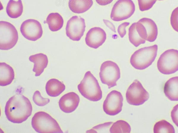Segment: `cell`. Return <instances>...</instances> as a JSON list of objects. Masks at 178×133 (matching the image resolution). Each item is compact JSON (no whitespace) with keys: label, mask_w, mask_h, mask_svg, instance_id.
Wrapping results in <instances>:
<instances>
[{"label":"cell","mask_w":178,"mask_h":133,"mask_svg":"<svg viewBox=\"0 0 178 133\" xmlns=\"http://www.w3.org/2000/svg\"><path fill=\"white\" fill-rule=\"evenodd\" d=\"M33 100L36 105L39 106H44L50 102L49 98L42 97L40 92L38 90L34 92L33 97Z\"/></svg>","instance_id":"cell-26"},{"label":"cell","mask_w":178,"mask_h":133,"mask_svg":"<svg viewBox=\"0 0 178 133\" xmlns=\"http://www.w3.org/2000/svg\"><path fill=\"white\" fill-rule=\"evenodd\" d=\"M130 24L129 22H125L120 24L118 27L117 32L121 38H123L125 35L126 31L125 28Z\"/></svg>","instance_id":"cell-29"},{"label":"cell","mask_w":178,"mask_h":133,"mask_svg":"<svg viewBox=\"0 0 178 133\" xmlns=\"http://www.w3.org/2000/svg\"><path fill=\"white\" fill-rule=\"evenodd\" d=\"M23 7L21 0L15 1L9 0L6 8L8 15L12 18H16L20 17L23 12Z\"/></svg>","instance_id":"cell-21"},{"label":"cell","mask_w":178,"mask_h":133,"mask_svg":"<svg viewBox=\"0 0 178 133\" xmlns=\"http://www.w3.org/2000/svg\"><path fill=\"white\" fill-rule=\"evenodd\" d=\"M166 96L171 101L178 100V77L169 79L166 82L164 88Z\"/></svg>","instance_id":"cell-16"},{"label":"cell","mask_w":178,"mask_h":133,"mask_svg":"<svg viewBox=\"0 0 178 133\" xmlns=\"http://www.w3.org/2000/svg\"><path fill=\"white\" fill-rule=\"evenodd\" d=\"M77 88L81 94L90 101H97L102 98V92L98 81L90 71L86 72Z\"/></svg>","instance_id":"cell-2"},{"label":"cell","mask_w":178,"mask_h":133,"mask_svg":"<svg viewBox=\"0 0 178 133\" xmlns=\"http://www.w3.org/2000/svg\"><path fill=\"white\" fill-rule=\"evenodd\" d=\"M32 110L31 103L26 97L17 93L7 102L5 113L9 121L14 123H21L30 116Z\"/></svg>","instance_id":"cell-1"},{"label":"cell","mask_w":178,"mask_h":133,"mask_svg":"<svg viewBox=\"0 0 178 133\" xmlns=\"http://www.w3.org/2000/svg\"><path fill=\"white\" fill-rule=\"evenodd\" d=\"M103 21L107 27L112 30V31L114 32H116L115 26L111 22L108 20L105 19H103Z\"/></svg>","instance_id":"cell-31"},{"label":"cell","mask_w":178,"mask_h":133,"mask_svg":"<svg viewBox=\"0 0 178 133\" xmlns=\"http://www.w3.org/2000/svg\"><path fill=\"white\" fill-rule=\"evenodd\" d=\"M18 34L15 27L11 23L0 21V49L8 50L13 48L17 43Z\"/></svg>","instance_id":"cell-6"},{"label":"cell","mask_w":178,"mask_h":133,"mask_svg":"<svg viewBox=\"0 0 178 133\" xmlns=\"http://www.w3.org/2000/svg\"><path fill=\"white\" fill-rule=\"evenodd\" d=\"M93 4V0H69L68 5L72 12L80 14L89 9Z\"/></svg>","instance_id":"cell-20"},{"label":"cell","mask_w":178,"mask_h":133,"mask_svg":"<svg viewBox=\"0 0 178 133\" xmlns=\"http://www.w3.org/2000/svg\"><path fill=\"white\" fill-rule=\"evenodd\" d=\"M31 125L38 133H63L56 120L44 111H39L35 114L32 119Z\"/></svg>","instance_id":"cell-3"},{"label":"cell","mask_w":178,"mask_h":133,"mask_svg":"<svg viewBox=\"0 0 178 133\" xmlns=\"http://www.w3.org/2000/svg\"><path fill=\"white\" fill-rule=\"evenodd\" d=\"M135 9L134 4L132 0H118L113 7L110 18L115 21L126 20L133 14Z\"/></svg>","instance_id":"cell-9"},{"label":"cell","mask_w":178,"mask_h":133,"mask_svg":"<svg viewBox=\"0 0 178 133\" xmlns=\"http://www.w3.org/2000/svg\"><path fill=\"white\" fill-rule=\"evenodd\" d=\"M15 77L12 68L5 62L0 63V85L6 86L10 84Z\"/></svg>","instance_id":"cell-18"},{"label":"cell","mask_w":178,"mask_h":133,"mask_svg":"<svg viewBox=\"0 0 178 133\" xmlns=\"http://www.w3.org/2000/svg\"><path fill=\"white\" fill-rule=\"evenodd\" d=\"M113 0H96V2L101 6H105L110 4Z\"/></svg>","instance_id":"cell-32"},{"label":"cell","mask_w":178,"mask_h":133,"mask_svg":"<svg viewBox=\"0 0 178 133\" xmlns=\"http://www.w3.org/2000/svg\"><path fill=\"white\" fill-rule=\"evenodd\" d=\"M178 7L174 10L171 15L170 21L172 27L178 32Z\"/></svg>","instance_id":"cell-28"},{"label":"cell","mask_w":178,"mask_h":133,"mask_svg":"<svg viewBox=\"0 0 178 133\" xmlns=\"http://www.w3.org/2000/svg\"><path fill=\"white\" fill-rule=\"evenodd\" d=\"M65 86L61 82L56 79L49 80L47 82L45 89L50 96L56 97L59 95L65 90Z\"/></svg>","instance_id":"cell-19"},{"label":"cell","mask_w":178,"mask_h":133,"mask_svg":"<svg viewBox=\"0 0 178 133\" xmlns=\"http://www.w3.org/2000/svg\"><path fill=\"white\" fill-rule=\"evenodd\" d=\"M138 22L144 27L147 35L146 40L150 42L155 41L158 34L157 27L155 22L151 19L146 17L140 19Z\"/></svg>","instance_id":"cell-17"},{"label":"cell","mask_w":178,"mask_h":133,"mask_svg":"<svg viewBox=\"0 0 178 133\" xmlns=\"http://www.w3.org/2000/svg\"><path fill=\"white\" fill-rule=\"evenodd\" d=\"M178 104L175 106L173 108L171 112V117L173 122L178 126L177 116H178Z\"/></svg>","instance_id":"cell-30"},{"label":"cell","mask_w":178,"mask_h":133,"mask_svg":"<svg viewBox=\"0 0 178 133\" xmlns=\"http://www.w3.org/2000/svg\"><path fill=\"white\" fill-rule=\"evenodd\" d=\"M85 27L84 19L77 16H73L67 22L66 35L72 40L79 41L84 34Z\"/></svg>","instance_id":"cell-11"},{"label":"cell","mask_w":178,"mask_h":133,"mask_svg":"<svg viewBox=\"0 0 178 133\" xmlns=\"http://www.w3.org/2000/svg\"><path fill=\"white\" fill-rule=\"evenodd\" d=\"M128 31L129 40L135 46L137 47L145 43V40L141 37L136 30V22L133 23L131 25Z\"/></svg>","instance_id":"cell-23"},{"label":"cell","mask_w":178,"mask_h":133,"mask_svg":"<svg viewBox=\"0 0 178 133\" xmlns=\"http://www.w3.org/2000/svg\"><path fill=\"white\" fill-rule=\"evenodd\" d=\"M159 0V1H161V0Z\"/></svg>","instance_id":"cell-33"},{"label":"cell","mask_w":178,"mask_h":133,"mask_svg":"<svg viewBox=\"0 0 178 133\" xmlns=\"http://www.w3.org/2000/svg\"><path fill=\"white\" fill-rule=\"evenodd\" d=\"M123 100L120 92L116 90L112 91L108 94L104 102V111L111 116L119 113L122 110Z\"/></svg>","instance_id":"cell-10"},{"label":"cell","mask_w":178,"mask_h":133,"mask_svg":"<svg viewBox=\"0 0 178 133\" xmlns=\"http://www.w3.org/2000/svg\"><path fill=\"white\" fill-rule=\"evenodd\" d=\"M46 23L50 30L57 31L62 27L63 24V20L62 17L58 13H51L47 16Z\"/></svg>","instance_id":"cell-22"},{"label":"cell","mask_w":178,"mask_h":133,"mask_svg":"<svg viewBox=\"0 0 178 133\" xmlns=\"http://www.w3.org/2000/svg\"><path fill=\"white\" fill-rule=\"evenodd\" d=\"M99 75L101 82L109 89L117 85L116 82L120 76V70L115 62L106 61L101 66Z\"/></svg>","instance_id":"cell-7"},{"label":"cell","mask_w":178,"mask_h":133,"mask_svg":"<svg viewBox=\"0 0 178 133\" xmlns=\"http://www.w3.org/2000/svg\"><path fill=\"white\" fill-rule=\"evenodd\" d=\"M29 61L34 64L33 71L35 73V76H40L43 72L48 64V59L46 55L39 53L30 56Z\"/></svg>","instance_id":"cell-15"},{"label":"cell","mask_w":178,"mask_h":133,"mask_svg":"<svg viewBox=\"0 0 178 133\" xmlns=\"http://www.w3.org/2000/svg\"><path fill=\"white\" fill-rule=\"evenodd\" d=\"M139 8L141 11L150 9L155 3L156 0H138Z\"/></svg>","instance_id":"cell-27"},{"label":"cell","mask_w":178,"mask_h":133,"mask_svg":"<svg viewBox=\"0 0 178 133\" xmlns=\"http://www.w3.org/2000/svg\"><path fill=\"white\" fill-rule=\"evenodd\" d=\"M153 131L154 133H175L173 126L165 120L160 121L155 124Z\"/></svg>","instance_id":"cell-24"},{"label":"cell","mask_w":178,"mask_h":133,"mask_svg":"<svg viewBox=\"0 0 178 133\" xmlns=\"http://www.w3.org/2000/svg\"><path fill=\"white\" fill-rule=\"evenodd\" d=\"M126 97L127 102L130 104L139 106L144 104L148 99L149 95L141 82L135 80L128 88Z\"/></svg>","instance_id":"cell-8"},{"label":"cell","mask_w":178,"mask_h":133,"mask_svg":"<svg viewBox=\"0 0 178 133\" xmlns=\"http://www.w3.org/2000/svg\"><path fill=\"white\" fill-rule=\"evenodd\" d=\"M158 49L156 44L139 49L131 56L130 59L131 64L136 69L143 70L146 69L155 60Z\"/></svg>","instance_id":"cell-4"},{"label":"cell","mask_w":178,"mask_h":133,"mask_svg":"<svg viewBox=\"0 0 178 133\" xmlns=\"http://www.w3.org/2000/svg\"><path fill=\"white\" fill-rule=\"evenodd\" d=\"M20 31L26 38L32 41L39 39L43 34L40 23L38 21L33 19H28L24 21L21 25Z\"/></svg>","instance_id":"cell-12"},{"label":"cell","mask_w":178,"mask_h":133,"mask_svg":"<svg viewBox=\"0 0 178 133\" xmlns=\"http://www.w3.org/2000/svg\"><path fill=\"white\" fill-rule=\"evenodd\" d=\"M131 129V126L128 122L124 120H119L113 124L109 129V132L111 133H130Z\"/></svg>","instance_id":"cell-25"},{"label":"cell","mask_w":178,"mask_h":133,"mask_svg":"<svg viewBox=\"0 0 178 133\" xmlns=\"http://www.w3.org/2000/svg\"><path fill=\"white\" fill-rule=\"evenodd\" d=\"M80 101L78 95L74 92H71L65 94L60 98L59 106L63 112L69 113L76 110Z\"/></svg>","instance_id":"cell-14"},{"label":"cell","mask_w":178,"mask_h":133,"mask_svg":"<svg viewBox=\"0 0 178 133\" xmlns=\"http://www.w3.org/2000/svg\"><path fill=\"white\" fill-rule=\"evenodd\" d=\"M158 69L162 74H169L178 70V51L170 49L164 51L160 56L157 62Z\"/></svg>","instance_id":"cell-5"},{"label":"cell","mask_w":178,"mask_h":133,"mask_svg":"<svg viewBox=\"0 0 178 133\" xmlns=\"http://www.w3.org/2000/svg\"><path fill=\"white\" fill-rule=\"evenodd\" d=\"M106 38V34L103 29L95 27L90 29L87 33L85 41L89 47L96 49L103 44Z\"/></svg>","instance_id":"cell-13"}]
</instances>
